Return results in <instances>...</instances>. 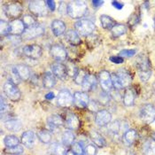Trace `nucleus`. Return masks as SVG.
<instances>
[{
    "label": "nucleus",
    "mask_w": 155,
    "mask_h": 155,
    "mask_svg": "<svg viewBox=\"0 0 155 155\" xmlns=\"http://www.w3.org/2000/svg\"><path fill=\"white\" fill-rule=\"evenodd\" d=\"M136 66L140 80L147 82L152 75V66L149 58L145 55H139L136 60Z\"/></svg>",
    "instance_id": "1"
},
{
    "label": "nucleus",
    "mask_w": 155,
    "mask_h": 155,
    "mask_svg": "<svg viewBox=\"0 0 155 155\" xmlns=\"http://www.w3.org/2000/svg\"><path fill=\"white\" fill-rule=\"evenodd\" d=\"M111 76L113 81V86L116 90H121L123 88H126L132 82L131 74H130V72L124 68L118 69Z\"/></svg>",
    "instance_id": "2"
},
{
    "label": "nucleus",
    "mask_w": 155,
    "mask_h": 155,
    "mask_svg": "<svg viewBox=\"0 0 155 155\" xmlns=\"http://www.w3.org/2000/svg\"><path fill=\"white\" fill-rule=\"evenodd\" d=\"M88 10L84 1H71L68 5V13L73 19H81L86 14Z\"/></svg>",
    "instance_id": "3"
},
{
    "label": "nucleus",
    "mask_w": 155,
    "mask_h": 155,
    "mask_svg": "<svg viewBox=\"0 0 155 155\" xmlns=\"http://www.w3.org/2000/svg\"><path fill=\"white\" fill-rule=\"evenodd\" d=\"M74 28L79 36H88L95 30V24L88 19H82L74 23Z\"/></svg>",
    "instance_id": "4"
},
{
    "label": "nucleus",
    "mask_w": 155,
    "mask_h": 155,
    "mask_svg": "<svg viewBox=\"0 0 155 155\" xmlns=\"http://www.w3.org/2000/svg\"><path fill=\"white\" fill-rule=\"evenodd\" d=\"M28 10L33 15L38 17H44L47 15L48 7L46 1H30L28 4Z\"/></svg>",
    "instance_id": "5"
},
{
    "label": "nucleus",
    "mask_w": 155,
    "mask_h": 155,
    "mask_svg": "<svg viewBox=\"0 0 155 155\" xmlns=\"http://www.w3.org/2000/svg\"><path fill=\"white\" fill-rule=\"evenodd\" d=\"M4 11L5 15L13 20H17L23 12L22 6L21 5H20L19 3H10L7 4L4 6Z\"/></svg>",
    "instance_id": "6"
},
{
    "label": "nucleus",
    "mask_w": 155,
    "mask_h": 155,
    "mask_svg": "<svg viewBox=\"0 0 155 155\" xmlns=\"http://www.w3.org/2000/svg\"><path fill=\"white\" fill-rule=\"evenodd\" d=\"M45 33V28L41 24H35L29 28H26L21 37L24 40H30L34 39L38 36H42Z\"/></svg>",
    "instance_id": "7"
},
{
    "label": "nucleus",
    "mask_w": 155,
    "mask_h": 155,
    "mask_svg": "<svg viewBox=\"0 0 155 155\" xmlns=\"http://www.w3.org/2000/svg\"><path fill=\"white\" fill-rule=\"evenodd\" d=\"M4 92L5 96L11 100H18L21 97V91L17 87L16 84H14L11 80H7L4 84Z\"/></svg>",
    "instance_id": "8"
},
{
    "label": "nucleus",
    "mask_w": 155,
    "mask_h": 155,
    "mask_svg": "<svg viewBox=\"0 0 155 155\" xmlns=\"http://www.w3.org/2000/svg\"><path fill=\"white\" fill-rule=\"evenodd\" d=\"M139 115L141 120L145 123H152L155 120V107L150 104L143 105L140 109Z\"/></svg>",
    "instance_id": "9"
},
{
    "label": "nucleus",
    "mask_w": 155,
    "mask_h": 155,
    "mask_svg": "<svg viewBox=\"0 0 155 155\" xmlns=\"http://www.w3.org/2000/svg\"><path fill=\"white\" fill-rule=\"evenodd\" d=\"M74 103V96L68 91L62 90L57 96V104L60 107H69Z\"/></svg>",
    "instance_id": "10"
},
{
    "label": "nucleus",
    "mask_w": 155,
    "mask_h": 155,
    "mask_svg": "<svg viewBox=\"0 0 155 155\" xmlns=\"http://www.w3.org/2000/svg\"><path fill=\"white\" fill-rule=\"evenodd\" d=\"M22 52L26 57L30 58L32 60H36L42 56L43 51H42L41 46L37 45H29L24 46Z\"/></svg>",
    "instance_id": "11"
},
{
    "label": "nucleus",
    "mask_w": 155,
    "mask_h": 155,
    "mask_svg": "<svg viewBox=\"0 0 155 155\" xmlns=\"http://www.w3.org/2000/svg\"><path fill=\"white\" fill-rule=\"evenodd\" d=\"M51 56L57 61H64L68 57V53L65 47L61 45H54L50 48Z\"/></svg>",
    "instance_id": "12"
},
{
    "label": "nucleus",
    "mask_w": 155,
    "mask_h": 155,
    "mask_svg": "<svg viewBox=\"0 0 155 155\" xmlns=\"http://www.w3.org/2000/svg\"><path fill=\"white\" fill-rule=\"evenodd\" d=\"M98 80L101 88L103 89L104 91H110L113 89V81H112V76L109 74V72L103 70L99 73L98 74Z\"/></svg>",
    "instance_id": "13"
},
{
    "label": "nucleus",
    "mask_w": 155,
    "mask_h": 155,
    "mask_svg": "<svg viewBox=\"0 0 155 155\" xmlns=\"http://www.w3.org/2000/svg\"><path fill=\"white\" fill-rule=\"evenodd\" d=\"M112 120V115L106 109H102L97 112L95 116V121L97 126L99 127H104L110 123Z\"/></svg>",
    "instance_id": "14"
},
{
    "label": "nucleus",
    "mask_w": 155,
    "mask_h": 155,
    "mask_svg": "<svg viewBox=\"0 0 155 155\" xmlns=\"http://www.w3.org/2000/svg\"><path fill=\"white\" fill-rule=\"evenodd\" d=\"M26 29V27L21 20L17 19L10 22V35L11 36H20L22 35Z\"/></svg>",
    "instance_id": "15"
},
{
    "label": "nucleus",
    "mask_w": 155,
    "mask_h": 155,
    "mask_svg": "<svg viewBox=\"0 0 155 155\" xmlns=\"http://www.w3.org/2000/svg\"><path fill=\"white\" fill-rule=\"evenodd\" d=\"M51 72L55 75V77H58L59 79H66L68 73V68L67 66L61 64V63H54L51 65Z\"/></svg>",
    "instance_id": "16"
},
{
    "label": "nucleus",
    "mask_w": 155,
    "mask_h": 155,
    "mask_svg": "<svg viewBox=\"0 0 155 155\" xmlns=\"http://www.w3.org/2000/svg\"><path fill=\"white\" fill-rule=\"evenodd\" d=\"M74 103L77 107H86L89 106V103H90L89 96L85 92L77 91L74 94Z\"/></svg>",
    "instance_id": "17"
},
{
    "label": "nucleus",
    "mask_w": 155,
    "mask_h": 155,
    "mask_svg": "<svg viewBox=\"0 0 155 155\" xmlns=\"http://www.w3.org/2000/svg\"><path fill=\"white\" fill-rule=\"evenodd\" d=\"M65 126L70 130H78L80 127V120L74 114L68 113L65 118Z\"/></svg>",
    "instance_id": "18"
},
{
    "label": "nucleus",
    "mask_w": 155,
    "mask_h": 155,
    "mask_svg": "<svg viewBox=\"0 0 155 155\" xmlns=\"http://www.w3.org/2000/svg\"><path fill=\"white\" fill-rule=\"evenodd\" d=\"M36 141V135L31 130L25 131L21 137V142L27 148H32L35 144Z\"/></svg>",
    "instance_id": "19"
},
{
    "label": "nucleus",
    "mask_w": 155,
    "mask_h": 155,
    "mask_svg": "<svg viewBox=\"0 0 155 155\" xmlns=\"http://www.w3.org/2000/svg\"><path fill=\"white\" fill-rule=\"evenodd\" d=\"M51 28L52 33L56 36L63 35L66 31V24L64 21H62L60 20H54L51 22Z\"/></svg>",
    "instance_id": "20"
},
{
    "label": "nucleus",
    "mask_w": 155,
    "mask_h": 155,
    "mask_svg": "<svg viewBox=\"0 0 155 155\" xmlns=\"http://www.w3.org/2000/svg\"><path fill=\"white\" fill-rule=\"evenodd\" d=\"M43 85L45 89H51L56 84V77L52 74V72H45L42 77Z\"/></svg>",
    "instance_id": "21"
},
{
    "label": "nucleus",
    "mask_w": 155,
    "mask_h": 155,
    "mask_svg": "<svg viewBox=\"0 0 155 155\" xmlns=\"http://www.w3.org/2000/svg\"><path fill=\"white\" fill-rule=\"evenodd\" d=\"M14 68L17 72L19 77L21 78V80H28L30 78V69L28 66L24 65V64H19V65H16L14 66Z\"/></svg>",
    "instance_id": "22"
},
{
    "label": "nucleus",
    "mask_w": 155,
    "mask_h": 155,
    "mask_svg": "<svg viewBox=\"0 0 155 155\" xmlns=\"http://www.w3.org/2000/svg\"><path fill=\"white\" fill-rule=\"evenodd\" d=\"M97 84V77H95L93 74H89L85 79V81L84 82V84L82 85L83 87V90L84 91H92Z\"/></svg>",
    "instance_id": "23"
},
{
    "label": "nucleus",
    "mask_w": 155,
    "mask_h": 155,
    "mask_svg": "<svg viewBox=\"0 0 155 155\" xmlns=\"http://www.w3.org/2000/svg\"><path fill=\"white\" fill-rule=\"evenodd\" d=\"M135 99H136V92L135 91L129 88L126 90L124 96H123V103L126 107H131L135 103Z\"/></svg>",
    "instance_id": "24"
},
{
    "label": "nucleus",
    "mask_w": 155,
    "mask_h": 155,
    "mask_svg": "<svg viewBox=\"0 0 155 155\" xmlns=\"http://www.w3.org/2000/svg\"><path fill=\"white\" fill-rule=\"evenodd\" d=\"M66 40L72 45H79L81 44V38L75 30H68L66 33Z\"/></svg>",
    "instance_id": "25"
},
{
    "label": "nucleus",
    "mask_w": 155,
    "mask_h": 155,
    "mask_svg": "<svg viewBox=\"0 0 155 155\" xmlns=\"http://www.w3.org/2000/svg\"><path fill=\"white\" fill-rule=\"evenodd\" d=\"M47 122L48 125L51 127V130L60 128L64 123L62 117L60 116V115H58V114H52V115L49 116L47 119Z\"/></svg>",
    "instance_id": "26"
},
{
    "label": "nucleus",
    "mask_w": 155,
    "mask_h": 155,
    "mask_svg": "<svg viewBox=\"0 0 155 155\" xmlns=\"http://www.w3.org/2000/svg\"><path fill=\"white\" fill-rule=\"evenodd\" d=\"M137 137V133L135 130H129L124 132L122 136V140L126 145H131L136 141Z\"/></svg>",
    "instance_id": "27"
},
{
    "label": "nucleus",
    "mask_w": 155,
    "mask_h": 155,
    "mask_svg": "<svg viewBox=\"0 0 155 155\" xmlns=\"http://www.w3.org/2000/svg\"><path fill=\"white\" fill-rule=\"evenodd\" d=\"M90 137L93 143H95L96 145L99 148H103L104 146H106V140L105 138L98 133V132L92 130L90 133Z\"/></svg>",
    "instance_id": "28"
},
{
    "label": "nucleus",
    "mask_w": 155,
    "mask_h": 155,
    "mask_svg": "<svg viewBox=\"0 0 155 155\" xmlns=\"http://www.w3.org/2000/svg\"><path fill=\"white\" fill-rule=\"evenodd\" d=\"M5 128L12 132L19 131L21 129V122L18 119H9L5 122Z\"/></svg>",
    "instance_id": "29"
},
{
    "label": "nucleus",
    "mask_w": 155,
    "mask_h": 155,
    "mask_svg": "<svg viewBox=\"0 0 155 155\" xmlns=\"http://www.w3.org/2000/svg\"><path fill=\"white\" fill-rule=\"evenodd\" d=\"M50 151L52 155H68V151L63 143H52L51 145Z\"/></svg>",
    "instance_id": "30"
},
{
    "label": "nucleus",
    "mask_w": 155,
    "mask_h": 155,
    "mask_svg": "<svg viewBox=\"0 0 155 155\" xmlns=\"http://www.w3.org/2000/svg\"><path fill=\"white\" fill-rule=\"evenodd\" d=\"M61 139H62V143L65 146H69V145H72L73 143H74L75 137H74V135L72 132V130H65L63 132Z\"/></svg>",
    "instance_id": "31"
},
{
    "label": "nucleus",
    "mask_w": 155,
    "mask_h": 155,
    "mask_svg": "<svg viewBox=\"0 0 155 155\" xmlns=\"http://www.w3.org/2000/svg\"><path fill=\"white\" fill-rule=\"evenodd\" d=\"M144 155H155V140L153 138L148 139L143 146Z\"/></svg>",
    "instance_id": "32"
},
{
    "label": "nucleus",
    "mask_w": 155,
    "mask_h": 155,
    "mask_svg": "<svg viewBox=\"0 0 155 155\" xmlns=\"http://www.w3.org/2000/svg\"><path fill=\"white\" fill-rule=\"evenodd\" d=\"M100 22H101L103 28H105V29H112L113 27L116 24L115 21L112 17L106 15V14H102L100 16Z\"/></svg>",
    "instance_id": "33"
},
{
    "label": "nucleus",
    "mask_w": 155,
    "mask_h": 155,
    "mask_svg": "<svg viewBox=\"0 0 155 155\" xmlns=\"http://www.w3.org/2000/svg\"><path fill=\"white\" fill-rule=\"evenodd\" d=\"M112 35L114 37H119V36H123L127 32V28L123 24H115L113 28L111 29Z\"/></svg>",
    "instance_id": "34"
},
{
    "label": "nucleus",
    "mask_w": 155,
    "mask_h": 155,
    "mask_svg": "<svg viewBox=\"0 0 155 155\" xmlns=\"http://www.w3.org/2000/svg\"><path fill=\"white\" fill-rule=\"evenodd\" d=\"M89 74V73L87 71H85L84 69H80L78 70L77 73L75 74V75L74 76V83L78 85H83L84 82L85 81L87 75Z\"/></svg>",
    "instance_id": "35"
},
{
    "label": "nucleus",
    "mask_w": 155,
    "mask_h": 155,
    "mask_svg": "<svg viewBox=\"0 0 155 155\" xmlns=\"http://www.w3.org/2000/svg\"><path fill=\"white\" fill-rule=\"evenodd\" d=\"M37 136H38L39 140L44 143H49L51 140V134L46 130H39L37 133Z\"/></svg>",
    "instance_id": "36"
},
{
    "label": "nucleus",
    "mask_w": 155,
    "mask_h": 155,
    "mask_svg": "<svg viewBox=\"0 0 155 155\" xmlns=\"http://www.w3.org/2000/svg\"><path fill=\"white\" fill-rule=\"evenodd\" d=\"M4 142H5V144L7 147H13V146L19 145L20 140H19L18 137H16L15 136H13V135H9V136H6V137H5Z\"/></svg>",
    "instance_id": "37"
},
{
    "label": "nucleus",
    "mask_w": 155,
    "mask_h": 155,
    "mask_svg": "<svg viewBox=\"0 0 155 155\" xmlns=\"http://www.w3.org/2000/svg\"><path fill=\"white\" fill-rule=\"evenodd\" d=\"M0 34L2 36L10 35V22H7L4 20H1V21H0Z\"/></svg>",
    "instance_id": "38"
},
{
    "label": "nucleus",
    "mask_w": 155,
    "mask_h": 155,
    "mask_svg": "<svg viewBox=\"0 0 155 155\" xmlns=\"http://www.w3.org/2000/svg\"><path fill=\"white\" fill-rule=\"evenodd\" d=\"M6 154L15 155V154H21L23 153V148L21 145L13 146V147H7L4 151Z\"/></svg>",
    "instance_id": "39"
},
{
    "label": "nucleus",
    "mask_w": 155,
    "mask_h": 155,
    "mask_svg": "<svg viewBox=\"0 0 155 155\" xmlns=\"http://www.w3.org/2000/svg\"><path fill=\"white\" fill-rule=\"evenodd\" d=\"M71 151L74 153V155H84V147L79 142H75L72 144Z\"/></svg>",
    "instance_id": "40"
},
{
    "label": "nucleus",
    "mask_w": 155,
    "mask_h": 155,
    "mask_svg": "<svg viewBox=\"0 0 155 155\" xmlns=\"http://www.w3.org/2000/svg\"><path fill=\"white\" fill-rule=\"evenodd\" d=\"M120 127H121L120 121L119 120H114V121H113L111 123V125L109 127V130H110V132L112 134L117 135L120 132Z\"/></svg>",
    "instance_id": "41"
},
{
    "label": "nucleus",
    "mask_w": 155,
    "mask_h": 155,
    "mask_svg": "<svg viewBox=\"0 0 155 155\" xmlns=\"http://www.w3.org/2000/svg\"><path fill=\"white\" fill-rule=\"evenodd\" d=\"M21 21H22V22L24 23L26 28H29V27H31V26L36 24L35 18H34L32 15H30V14H26V15H24Z\"/></svg>",
    "instance_id": "42"
},
{
    "label": "nucleus",
    "mask_w": 155,
    "mask_h": 155,
    "mask_svg": "<svg viewBox=\"0 0 155 155\" xmlns=\"http://www.w3.org/2000/svg\"><path fill=\"white\" fill-rule=\"evenodd\" d=\"M137 53L136 49H128V50H122L119 52V56L123 58H130L133 57Z\"/></svg>",
    "instance_id": "43"
},
{
    "label": "nucleus",
    "mask_w": 155,
    "mask_h": 155,
    "mask_svg": "<svg viewBox=\"0 0 155 155\" xmlns=\"http://www.w3.org/2000/svg\"><path fill=\"white\" fill-rule=\"evenodd\" d=\"M84 155H97V147L94 144H88L84 149Z\"/></svg>",
    "instance_id": "44"
},
{
    "label": "nucleus",
    "mask_w": 155,
    "mask_h": 155,
    "mask_svg": "<svg viewBox=\"0 0 155 155\" xmlns=\"http://www.w3.org/2000/svg\"><path fill=\"white\" fill-rule=\"evenodd\" d=\"M139 16L138 15H137L136 13H133L131 16L130 17V19H129V21H128V24H129V26H130V27H134V26H136L137 24L139 22Z\"/></svg>",
    "instance_id": "45"
},
{
    "label": "nucleus",
    "mask_w": 155,
    "mask_h": 155,
    "mask_svg": "<svg viewBox=\"0 0 155 155\" xmlns=\"http://www.w3.org/2000/svg\"><path fill=\"white\" fill-rule=\"evenodd\" d=\"M0 109H1V114H5L6 113V111H7V109H8V104H7V102L5 100V98H4V97L3 96H1V100H0Z\"/></svg>",
    "instance_id": "46"
},
{
    "label": "nucleus",
    "mask_w": 155,
    "mask_h": 155,
    "mask_svg": "<svg viewBox=\"0 0 155 155\" xmlns=\"http://www.w3.org/2000/svg\"><path fill=\"white\" fill-rule=\"evenodd\" d=\"M110 100V97L107 94V91H103L102 93H100V97H99V102L102 104H107L108 101Z\"/></svg>",
    "instance_id": "47"
},
{
    "label": "nucleus",
    "mask_w": 155,
    "mask_h": 155,
    "mask_svg": "<svg viewBox=\"0 0 155 155\" xmlns=\"http://www.w3.org/2000/svg\"><path fill=\"white\" fill-rule=\"evenodd\" d=\"M59 12L60 14H66L68 13V5L65 4V2H60V6H59Z\"/></svg>",
    "instance_id": "48"
},
{
    "label": "nucleus",
    "mask_w": 155,
    "mask_h": 155,
    "mask_svg": "<svg viewBox=\"0 0 155 155\" xmlns=\"http://www.w3.org/2000/svg\"><path fill=\"white\" fill-rule=\"evenodd\" d=\"M46 5H47L48 9L50 11H51V12L55 11V9H56V3H55V1L48 0V1H46Z\"/></svg>",
    "instance_id": "49"
},
{
    "label": "nucleus",
    "mask_w": 155,
    "mask_h": 155,
    "mask_svg": "<svg viewBox=\"0 0 155 155\" xmlns=\"http://www.w3.org/2000/svg\"><path fill=\"white\" fill-rule=\"evenodd\" d=\"M109 60H110V61H112L113 63H114V64H121L124 61V60L121 57H120V56H113V57H110Z\"/></svg>",
    "instance_id": "50"
},
{
    "label": "nucleus",
    "mask_w": 155,
    "mask_h": 155,
    "mask_svg": "<svg viewBox=\"0 0 155 155\" xmlns=\"http://www.w3.org/2000/svg\"><path fill=\"white\" fill-rule=\"evenodd\" d=\"M112 5L115 8V9H117V10H121L122 8H123V6H124V5L121 3V2H120V1H112Z\"/></svg>",
    "instance_id": "51"
},
{
    "label": "nucleus",
    "mask_w": 155,
    "mask_h": 155,
    "mask_svg": "<svg viewBox=\"0 0 155 155\" xmlns=\"http://www.w3.org/2000/svg\"><path fill=\"white\" fill-rule=\"evenodd\" d=\"M91 4H92V5L95 8H97V7H100L104 4V1H101V0H93V1H91Z\"/></svg>",
    "instance_id": "52"
},
{
    "label": "nucleus",
    "mask_w": 155,
    "mask_h": 155,
    "mask_svg": "<svg viewBox=\"0 0 155 155\" xmlns=\"http://www.w3.org/2000/svg\"><path fill=\"white\" fill-rule=\"evenodd\" d=\"M54 97H55V95H54V93L51 92V91L48 92L47 94L45 95V98H46L47 100H51V99H53Z\"/></svg>",
    "instance_id": "53"
},
{
    "label": "nucleus",
    "mask_w": 155,
    "mask_h": 155,
    "mask_svg": "<svg viewBox=\"0 0 155 155\" xmlns=\"http://www.w3.org/2000/svg\"><path fill=\"white\" fill-rule=\"evenodd\" d=\"M154 28H155V18H154Z\"/></svg>",
    "instance_id": "54"
},
{
    "label": "nucleus",
    "mask_w": 155,
    "mask_h": 155,
    "mask_svg": "<svg viewBox=\"0 0 155 155\" xmlns=\"http://www.w3.org/2000/svg\"><path fill=\"white\" fill-rule=\"evenodd\" d=\"M15 155H22V154H15Z\"/></svg>",
    "instance_id": "55"
}]
</instances>
